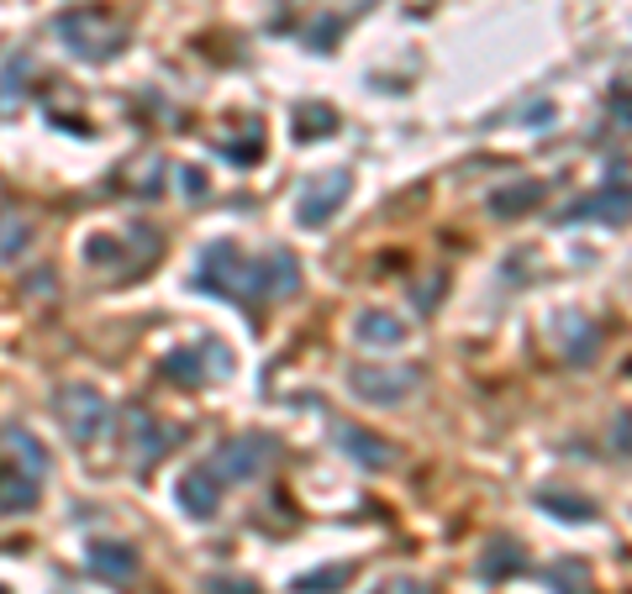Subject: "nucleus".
Segmentation results:
<instances>
[{"instance_id":"1","label":"nucleus","mask_w":632,"mask_h":594,"mask_svg":"<svg viewBox=\"0 0 632 594\" xmlns=\"http://www.w3.org/2000/svg\"><path fill=\"white\" fill-rule=\"evenodd\" d=\"M58 43L74 53V58H85V64H106V58H117L127 48V22L117 16H106L100 6H79V11H64L58 22Z\"/></svg>"},{"instance_id":"2","label":"nucleus","mask_w":632,"mask_h":594,"mask_svg":"<svg viewBox=\"0 0 632 594\" xmlns=\"http://www.w3.org/2000/svg\"><path fill=\"white\" fill-rule=\"evenodd\" d=\"M195 289L221 295V300H243V306L259 300V295H253V263H248L232 242H211V248H206V258L195 263Z\"/></svg>"},{"instance_id":"3","label":"nucleus","mask_w":632,"mask_h":594,"mask_svg":"<svg viewBox=\"0 0 632 594\" xmlns=\"http://www.w3.org/2000/svg\"><path fill=\"white\" fill-rule=\"evenodd\" d=\"M53 410H58V421H64V431H69L74 442H96L100 431L111 427V416H117L96 384H64L53 395Z\"/></svg>"},{"instance_id":"4","label":"nucleus","mask_w":632,"mask_h":594,"mask_svg":"<svg viewBox=\"0 0 632 594\" xmlns=\"http://www.w3.org/2000/svg\"><path fill=\"white\" fill-rule=\"evenodd\" d=\"M269 463H274V437H264V431H243V437L221 442L217 458H211L221 484H253Z\"/></svg>"},{"instance_id":"5","label":"nucleus","mask_w":632,"mask_h":594,"mask_svg":"<svg viewBox=\"0 0 632 594\" xmlns=\"http://www.w3.org/2000/svg\"><path fill=\"white\" fill-rule=\"evenodd\" d=\"M416 380H422L416 369H369V363L348 374L353 395H359V400H369V405H401L416 389Z\"/></svg>"},{"instance_id":"6","label":"nucleus","mask_w":632,"mask_h":594,"mask_svg":"<svg viewBox=\"0 0 632 594\" xmlns=\"http://www.w3.org/2000/svg\"><path fill=\"white\" fill-rule=\"evenodd\" d=\"M37 495H43V474L22 469V463L6 452V458H0V516H22V510H32Z\"/></svg>"},{"instance_id":"7","label":"nucleus","mask_w":632,"mask_h":594,"mask_svg":"<svg viewBox=\"0 0 632 594\" xmlns=\"http://www.w3.org/2000/svg\"><path fill=\"white\" fill-rule=\"evenodd\" d=\"M221 484L217 469L211 463H200V469H190V474L179 479V505H185V516H195V521H211L221 510Z\"/></svg>"},{"instance_id":"8","label":"nucleus","mask_w":632,"mask_h":594,"mask_svg":"<svg viewBox=\"0 0 632 594\" xmlns=\"http://www.w3.org/2000/svg\"><path fill=\"white\" fill-rule=\"evenodd\" d=\"M564 221H632V185H607V190L575 200Z\"/></svg>"},{"instance_id":"9","label":"nucleus","mask_w":632,"mask_h":594,"mask_svg":"<svg viewBox=\"0 0 632 594\" xmlns=\"http://www.w3.org/2000/svg\"><path fill=\"white\" fill-rule=\"evenodd\" d=\"M348 190H353V179H348L342 168L322 174V185H312L306 200H301V227H322V221H333V211L348 200Z\"/></svg>"},{"instance_id":"10","label":"nucleus","mask_w":632,"mask_h":594,"mask_svg":"<svg viewBox=\"0 0 632 594\" xmlns=\"http://www.w3.org/2000/svg\"><path fill=\"white\" fill-rule=\"evenodd\" d=\"M301 289V263L291 253H269L264 263H253V295L259 300H285Z\"/></svg>"},{"instance_id":"11","label":"nucleus","mask_w":632,"mask_h":594,"mask_svg":"<svg viewBox=\"0 0 632 594\" xmlns=\"http://www.w3.org/2000/svg\"><path fill=\"white\" fill-rule=\"evenodd\" d=\"M353 342L359 348H401L406 342V321L390 310H359L353 316Z\"/></svg>"},{"instance_id":"12","label":"nucleus","mask_w":632,"mask_h":594,"mask_svg":"<svg viewBox=\"0 0 632 594\" xmlns=\"http://www.w3.org/2000/svg\"><path fill=\"white\" fill-rule=\"evenodd\" d=\"M174 442H179V431L174 427L153 421V416H138V427H132V463H138V469H153Z\"/></svg>"},{"instance_id":"13","label":"nucleus","mask_w":632,"mask_h":594,"mask_svg":"<svg viewBox=\"0 0 632 594\" xmlns=\"http://www.w3.org/2000/svg\"><path fill=\"white\" fill-rule=\"evenodd\" d=\"M90 573L100 579H111V584H127V579H138V552L127 542H90Z\"/></svg>"},{"instance_id":"14","label":"nucleus","mask_w":632,"mask_h":594,"mask_svg":"<svg viewBox=\"0 0 632 594\" xmlns=\"http://www.w3.org/2000/svg\"><path fill=\"white\" fill-rule=\"evenodd\" d=\"M338 442H342L348 458H359V469H390V463H395V448L380 442V437H369V431H359V427H342Z\"/></svg>"},{"instance_id":"15","label":"nucleus","mask_w":632,"mask_h":594,"mask_svg":"<svg viewBox=\"0 0 632 594\" xmlns=\"http://www.w3.org/2000/svg\"><path fill=\"white\" fill-rule=\"evenodd\" d=\"M0 448L11 452L22 469H32V474L48 479V448H43V442H37L26 427H6V431H0Z\"/></svg>"},{"instance_id":"16","label":"nucleus","mask_w":632,"mask_h":594,"mask_svg":"<svg viewBox=\"0 0 632 594\" xmlns=\"http://www.w3.org/2000/svg\"><path fill=\"white\" fill-rule=\"evenodd\" d=\"M32 242V221L17 211H0V263H17Z\"/></svg>"},{"instance_id":"17","label":"nucleus","mask_w":632,"mask_h":594,"mask_svg":"<svg viewBox=\"0 0 632 594\" xmlns=\"http://www.w3.org/2000/svg\"><path fill=\"white\" fill-rule=\"evenodd\" d=\"M543 200V185H506V190L490 195V211L495 216H516V211H533Z\"/></svg>"},{"instance_id":"18","label":"nucleus","mask_w":632,"mask_h":594,"mask_svg":"<svg viewBox=\"0 0 632 594\" xmlns=\"http://www.w3.org/2000/svg\"><path fill=\"white\" fill-rule=\"evenodd\" d=\"M522 563H527V558L516 552V542H506V537H501V542L486 552V579H506V573H516Z\"/></svg>"},{"instance_id":"19","label":"nucleus","mask_w":632,"mask_h":594,"mask_svg":"<svg viewBox=\"0 0 632 594\" xmlns=\"http://www.w3.org/2000/svg\"><path fill=\"white\" fill-rule=\"evenodd\" d=\"M164 374H174V380H185V384H200V358L195 353H170L164 358Z\"/></svg>"},{"instance_id":"20","label":"nucleus","mask_w":632,"mask_h":594,"mask_svg":"<svg viewBox=\"0 0 632 594\" xmlns=\"http://www.w3.org/2000/svg\"><path fill=\"white\" fill-rule=\"evenodd\" d=\"M537 505H554V516H564V521H590V505H585V499H564V495H537Z\"/></svg>"},{"instance_id":"21","label":"nucleus","mask_w":632,"mask_h":594,"mask_svg":"<svg viewBox=\"0 0 632 594\" xmlns=\"http://www.w3.org/2000/svg\"><path fill=\"white\" fill-rule=\"evenodd\" d=\"M22 58H11V64H6V74H0V111H11V106H17V79H22Z\"/></svg>"},{"instance_id":"22","label":"nucleus","mask_w":632,"mask_h":594,"mask_svg":"<svg viewBox=\"0 0 632 594\" xmlns=\"http://www.w3.org/2000/svg\"><path fill=\"white\" fill-rule=\"evenodd\" d=\"M348 569H327V573H312V579H301V590H338Z\"/></svg>"},{"instance_id":"23","label":"nucleus","mask_w":632,"mask_h":594,"mask_svg":"<svg viewBox=\"0 0 632 594\" xmlns=\"http://www.w3.org/2000/svg\"><path fill=\"white\" fill-rule=\"evenodd\" d=\"M179 190H185V195H206V179H200V168H185V174H179Z\"/></svg>"},{"instance_id":"24","label":"nucleus","mask_w":632,"mask_h":594,"mask_svg":"<svg viewBox=\"0 0 632 594\" xmlns=\"http://www.w3.org/2000/svg\"><path fill=\"white\" fill-rule=\"evenodd\" d=\"M301 127H333V111H301Z\"/></svg>"},{"instance_id":"25","label":"nucleus","mask_w":632,"mask_h":594,"mask_svg":"<svg viewBox=\"0 0 632 594\" xmlns=\"http://www.w3.org/2000/svg\"><path fill=\"white\" fill-rule=\"evenodd\" d=\"M374 594H416V584H385V590H374Z\"/></svg>"},{"instance_id":"26","label":"nucleus","mask_w":632,"mask_h":594,"mask_svg":"<svg viewBox=\"0 0 632 594\" xmlns=\"http://www.w3.org/2000/svg\"><path fill=\"white\" fill-rule=\"evenodd\" d=\"M617 111H622V117H632V100H622V106H617Z\"/></svg>"},{"instance_id":"27","label":"nucleus","mask_w":632,"mask_h":594,"mask_svg":"<svg viewBox=\"0 0 632 594\" xmlns=\"http://www.w3.org/2000/svg\"><path fill=\"white\" fill-rule=\"evenodd\" d=\"M0 594H6V590H0Z\"/></svg>"}]
</instances>
